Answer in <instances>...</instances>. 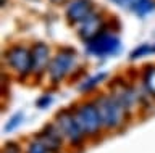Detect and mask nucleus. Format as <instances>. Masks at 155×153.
<instances>
[{"label":"nucleus","mask_w":155,"mask_h":153,"mask_svg":"<svg viewBox=\"0 0 155 153\" xmlns=\"http://www.w3.org/2000/svg\"><path fill=\"white\" fill-rule=\"evenodd\" d=\"M92 13H95L94 0H70L65 10V18L68 24L78 26L86 21Z\"/></svg>","instance_id":"6e6552de"},{"label":"nucleus","mask_w":155,"mask_h":153,"mask_svg":"<svg viewBox=\"0 0 155 153\" xmlns=\"http://www.w3.org/2000/svg\"><path fill=\"white\" fill-rule=\"evenodd\" d=\"M73 111L87 139H95L104 132V124L94 98L73 105Z\"/></svg>","instance_id":"f03ea898"},{"label":"nucleus","mask_w":155,"mask_h":153,"mask_svg":"<svg viewBox=\"0 0 155 153\" xmlns=\"http://www.w3.org/2000/svg\"><path fill=\"white\" fill-rule=\"evenodd\" d=\"M107 79H108V73H105V71H100V73H95L92 76H86V79L79 84L78 90H79V94H91Z\"/></svg>","instance_id":"ddd939ff"},{"label":"nucleus","mask_w":155,"mask_h":153,"mask_svg":"<svg viewBox=\"0 0 155 153\" xmlns=\"http://www.w3.org/2000/svg\"><path fill=\"white\" fill-rule=\"evenodd\" d=\"M121 10L131 11L137 18H145L155 11V0H110Z\"/></svg>","instance_id":"f8f14e48"},{"label":"nucleus","mask_w":155,"mask_h":153,"mask_svg":"<svg viewBox=\"0 0 155 153\" xmlns=\"http://www.w3.org/2000/svg\"><path fill=\"white\" fill-rule=\"evenodd\" d=\"M142 89L144 92L155 100V66L147 65L142 69Z\"/></svg>","instance_id":"4468645a"},{"label":"nucleus","mask_w":155,"mask_h":153,"mask_svg":"<svg viewBox=\"0 0 155 153\" xmlns=\"http://www.w3.org/2000/svg\"><path fill=\"white\" fill-rule=\"evenodd\" d=\"M99 108L100 118H102V124H104V131L107 132H115L124 127L126 124V116L128 111L126 108L118 102V98L115 95L108 94H100L94 98Z\"/></svg>","instance_id":"f257e3e1"},{"label":"nucleus","mask_w":155,"mask_h":153,"mask_svg":"<svg viewBox=\"0 0 155 153\" xmlns=\"http://www.w3.org/2000/svg\"><path fill=\"white\" fill-rule=\"evenodd\" d=\"M52 103H53V95L52 94H42L41 97H37L34 105H36V108H39V110H47Z\"/></svg>","instance_id":"a211bd4d"},{"label":"nucleus","mask_w":155,"mask_h":153,"mask_svg":"<svg viewBox=\"0 0 155 153\" xmlns=\"http://www.w3.org/2000/svg\"><path fill=\"white\" fill-rule=\"evenodd\" d=\"M23 123H24V113L23 111H16L15 114H12V116L8 118L7 123H5L3 131L5 132H13V131H16Z\"/></svg>","instance_id":"2eb2a0df"},{"label":"nucleus","mask_w":155,"mask_h":153,"mask_svg":"<svg viewBox=\"0 0 155 153\" xmlns=\"http://www.w3.org/2000/svg\"><path fill=\"white\" fill-rule=\"evenodd\" d=\"M153 52H152V44H140L137 47H134L133 50L129 52V60H139V58H144V56H147V55H152Z\"/></svg>","instance_id":"dca6fc26"},{"label":"nucleus","mask_w":155,"mask_h":153,"mask_svg":"<svg viewBox=\"0 0 155 153\" xmlns=\"http://www.w3.org/2000/svg\"><path fill=\"white\" fill-rule=\"evenodd\" d=\"M24 153H50V150L44 145V143L39 140V139L34 137V140H31L28 143L26 150H24Z\"/></svg>","instance_id":"f3484780"},{"label":"nucleus","mask_w":155,"mask_h":153,"mask_svg":"<svg viewBox=\"0 0 155 153\" xmlns=\"http://www.w3.org/2000/svg\"><path fill=\"white\" fill-rule=\"evenodd\" d=\"M50 2L53 3V5H61V3H65V2H68V0H50Z\"/></svg>","instance_id":"aec40b11"},{"label":"nucleus","mask_w":155,"mask_h":153,"mask_svg":"<svg viewBox=\"0 0 155 153\" xmlns=\"http://www.w3.org/2000/svg\"><path fill=\"white\" fill-rule=\"evenodd\" d=\"M152 52H153V53H155V42H153V44H152Z\"/></svg>","instance_id":"412c9836"},{"label":"nucleus","mask_w":155,"mask_h":153,"mask_svg":"<svg viewBox=\"0 0 155 153\" xmlns=\"http://www.w3.org/2000/svg\"><path fill=\"white\" fill-rule=\"evenodd\" d=\"M53 123L58 126L60 132L63 134V137H65V142H68L70 147H73V148L84 147V142H86L87 137L84 135V132H82L79 123H78V119L74 116L73 105L68 107V108L58 110Z\"/></svg>","instance_id":"20e7f679"},{"label":"nucleus","mask_w":155,"mask_h":153,"mask_svg":"<svg viewBox=\"0 0 155 153\" xmlns=\"http://www.w3.org/2000/svg\"><path fill=\"white\" fill-rule=\"evenodd\" d=\"M2 153H24V151H23V148H21V145H19L18 142L12 140V142H7L3 145Z\"/></svg>","instance_id":"6ab92c4d"},{"label":"nucleus","mask_w":155,"mask_h":153,"mask_svg":"<svg viewBox=\"0 0 155 153\" xmlns=\"http://www.w3.org/2000/svg\"><path fill=\"white\" fill-rule=\"evenodd\" d=\"M76 63V50L70 49V47H65V49H60V52H57L55 55L52 56L50 65H48L47 74L50 82L53 84H60L61 81L66 79V76L73 71Z\"/></svg>","instance_id":"39448f33"},{"label":"nucleus","mask_w":155,"mask_h":153,"mask_svg":"<svg viewBox=\"0 0 155 153\" xmlns=\"http://www.w3.org/2000/svg\"><path fill=\"white\" fill-rule=\"evenodd\" d=\"M5 3H7V0H2V7H5Z\"/></svg>","instance_id":"4be33fe9"},{"label":"nucleus","mask_w":155,"mask_h":153,"mask_svg":"<svg viewBox=\"0 0 155 153\" xmlns=\"http://www.w3.org/2000/svg\"><path fill=\"white\" fill-rule=\"evenodd\" d=\"M84 50L87 55L94 58H110V56H118L121 53L123 44L118 34L105 29L95 37H92L91 40L84 42Z\"/></svg>","instance_id":"7ed1b4c3"},{"label":"nucleus","mask_w":155,"mask_h":153,"mask_svg":"<svg viewBox=\"0 0 155 153\" xmlns=\"http://www.w3.org/2000/svg\"><path fill=\"white\" fill-rule=\"evenodd\" d=\"M5 65L10 69H13L19 76H28L31 74L32 69V56H31V49L24 47L21 44L12 45L10 49L3 53Z\"/></svg>","instance_id":"423d86ee"},{"label":"nucleus","mask_w":155,"mask_h":153,"mask_svg":"<svg viewBox=\"0 0 155 153\" xmlns=\"http://www.w3.org/2000/svg\"><path fill=\"white\" fill-rule=\"evenodd\" d=\"M31 56H32V69L31 74H37L41 76L48 69V65H50V45L45 44V42H34L31 47Z\"/></svg>","instance_id":"9d476101"},{"label":"nucleus","mask_w":155,"mask_h":153,"mask_svg":"<svg viewBox=\"0 0 155 153\" xmlns=\"http://www.w3.org/2000/svg\"><path fill=\"white\" fill-rule=\"evenodd\" d=\"M107 23L104 21V18H102L100 13H92V15L87 18L86 21H82L81 24H78V36H79V39L82 42H87L91 40L92 37H95L97 34H100L102 31L107 29Z\"/></svg>","instance_id":"9b49d317"},{"label":"nucleus","mask_w":155,"mask_h":153,"mask_svg":"<svg viewBox=\"0 0 155 153\" xmlns=\"http://www.w3.org/2000/svg\"><path fill=\"white\" fill-rule=\"evenodd\" d=\"M34 137L39 139L50 150V153H58L63 148V143H65V137H63V134L60 132V129L55 123L45 124Z\"/></svg>","instance_id":"1a4fd4ad"},{"label":"nucleus","mask_w":155,"mask_h":153,"mask_svg":"<svg viewBox=\"0 0 155 153\" xmlns=\"http://www.w3.org/2000/svg\"><path fill=\"white\" fill-rule=\"evenodd\" d=\"M110 85H111L110 94L118 98V102L126 108L128 113H131L136 107H139V103H140L139 92L133 87V85H129L126 79L116 76L113 82H110Z\"/></svg>","instance_id":"0eeeda50"}]
</instances>
